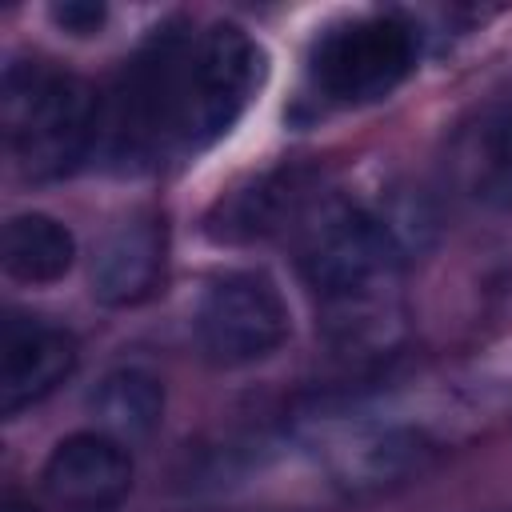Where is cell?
I'll list each match as a JSON object with an SVG mask.
<instances>
[{
    "label": "cell",
    "instance_id": "6da1fadb",
    "mask_svg": "<svg viewBox=\"0 0 512 512\" xmlns=\"http://www.w3.org/2000/svg\"><path fill=\"white\" fill-rule=\"evenodd\" d=\"M404 224L408 220L392 212L352 200H316L296 224L300 272L348 336L364 332L368 320L380 316L412 248V232Z\"/></svg>",
    "mask_w": 512,
    "mask_h": 512
},
{
    "label": "cell",
    "instance_id": "7a4b0ae2",
    "mask_svg": "<svg viewBox=\"0 0 512 512\" xmlns=\"http://www.w3.org/2000/svg\"><path fill=\"white\" fill-rule=\"evenodd\" d=\"M4 136L28 180L68 176L100 140L104 100L88 80L44 60H12L4 72Z\"/></svg>",
    "mask_w": 512,
    "mask_h": 512
},
{
    "label": "cell",
    "instance_id": "3957f363",
    "mask_svg": "<svg viewBox=\"0 0 512 512\" xmlns=\"http://www.w3.org/2000/svg\"><path fill=\"white\" fill-rule=\"evenodd\" d=\"M192 36L176 24L152 32V40L124 64L112 100L100 116V140L112 160L140 164L156 148L180 136L184 80L192 60Z\"/></svg>",
    "mask_w": 512,
    "mask_h": 512
},
{
    "label": "cell",
    "instance_id": "277c9868",
    "mask_svg": "<svg viewBox=\"0 0 512 512\" xmlns=\"http://www.w3.org/2000/svg\"><path fill=\"white\" fill-rule=\"evenodd\" d=\"M256 84H260V48L252 44V36L228 20L208 24L192 44L176 144L196 152L220 140L248 108Z\"/></svg>",
    "mask_w": 512,
    "mask_h": 512
},
{
    "label": "cell",
    "instance_id": "5b68a950",
    "mask_svg": "<svg viewBox=\"0 0 512 512\" xmlns=\"http://www.w3.org/2000/svg\"><path fill=\"white\" fill-rule=\"evenodd\" d=\"M416 60V36L396 16H356L328 28L312 56L308 72L316 88L336 104H364L388 96Z\"/></svg>",
    "mask_w": 512,
    "mask_h": 512
},
{
    "label": "cell",
    "instance_id": "8992f818",
    "mask_svg": "<svg viewBox=\"0 0 512 512\" xmlns=\"http://www.w3.org/2000/svg\"><path fill=\"white\" fill-rule=\"evenodd\" d=\"M192 324L204 356L220 368L264 360L292 332V316L276 280L252 268L216 276L204 288Z\"/></svg>",
    "mask_w": 512,
    "mask_h": 512
},
{
    "label": "cell",
    "instance_id": "52a82bcc",
    "mask_svg": "<svg viewBox=\"0 0 512 512\" xmlns=\"http://www.w3.org/2000/svg\"><path fill=\"white\" fill-rule=\"evenodd\" d=\"M76 336L52 320L12 312L0 328V408L12 416L52 396L76 372Z\"/></svg>",
    "mask_w": 512,
    "mask_h": 512
},
{
    "label": "cell",
    "instance_id": "ba28073f",
    "mask_svg": "<svg viewBox=\"0 0 512 512\" xmlns=\"http://www.w3.org/2000/svg\"><path fill=\"white\" fill-rule=\"evenodd\" d=\"M40 480L64 512H108L132 492V456L108 432H72L52 448Z\"/></svg>",
    "mask_w": 512,
    "mask_h": 512
},
{
    "label": "cell",
    "instance_id": "9c48e42d",
    "mask_svg": "<svg viewBox=\"0 0 512 512\" xmlns=\"http://www.w3.org/2000/svg\"><path fill=\"white\" fill-rule=\"evenodd\" d=\"M312 204H316V188L304 168H272L248 180L244 188L220 196V204L208 216V236L228 244L264 240L272 232L296 228Z\"/></svg>",
    "mask_w": 512,
    "mask_h": 512
},
{
    "label": "cell",
    "instance_id": "30bf717a",
    "mask_svg": "<svg viewBox=\"0 0 512 512\" xmlns=\"http://www.w3.org/2000/svg\"><path fill=\"white\" fill-rule=\"evenodd\" d=\"M164 252H168V236L160 216L136 212L120 220L92 256V296L108 308L140 304L144 296L156 292L164 276Z\"/></svg>",
    "mask_w": 512,
    "mask_h": 512
},
{
    "label": "cell",
    "instance_id": "8fae6325",
    "mask_svg": "<svg viewBox=\"0 0 512 512\" xmlns=\"http://www.w3.org/2000/svg\"><path fill=\"white\" fill-rule=\"evenodd\" d=\"M452 168L468 200L512 212V96L480 108L452 144Z\"/></svg>",
    "mask_w": 512,
    "mask_h": 512
},
{
    "label": "cell",
    "instance_id": "7c38bea8",
    "mask_svg": "<svg viewBox=\"0 0 512 512\" xmlns=\"http://www.w3.org/2000/svg\"><path fill=\"white\" fill-rule=\"evenodd\" d=\"M92 416L100 420V432L116 436L120 444L148 440L164 416V384L136 364L112 368L92 392Z\"/></svg>",
    "mask_w": 512,
    "mask_h": 512
},
{
    "label": "cell",
    "instance_id": "4fadbf2b",
    "mask_svg": "<svg viewBox=\"0 0 512 512\" xmlns=\"http://www.w3.org/2000/svg\"><path fill=\"white\" fill-rule=\"evenodd\" d=\"M76 260V236L48 212H20L4 224V272L20 284H52Z\"/></svg>",
    "mask_w": 512,
    "mask_h": 512
},
{
    "label": "cell",
    "instance_id": "5bb4252c",
    "mask_svg": "<svg viewBox=\"0 0 512 512\" xmlns=\"http://www.w3.org/2000/svg\"><path fill=\"white\" fill-rule=\"evenodd\" d=\"M420 460V440L412 432H376V436H364L356 444H348L340 452V480L360 488V484H388L396 476H404L412 464Z\"/></svg>",
    "mask_w": 512,
    "mask_h": 512
},
{
    "label": "cell",
    "instance_id": "9a60e30c",
    "mask_svg": "<svg viewBox=\"0 0 512 512\" xmlns=\"http://www.w3.org/2000/svg\"><path fill=\"white\" fill-rule=\"evenodd\" d=\"M104 4L96 0H64V4H52V20L72 32V36H92L100 24H104Z\"/></svg>",
    "mask_w": 512,
    "mask_h": 512
},
{
    "label": "cell",
    "instance_id": "2e32d148",
    "mask_svg": "<svg viewBox=\"0 0 512 512\" xmlns=\"http://www.w3.org/2000/svg\"><path fill=\"white\" fill-rule=\"evenodd\" d=\"M4 512H36V508H28V504H8Z\"/></svg>",
    "mask_w": 512,
    "mask_h": 512
}]
</instances>
